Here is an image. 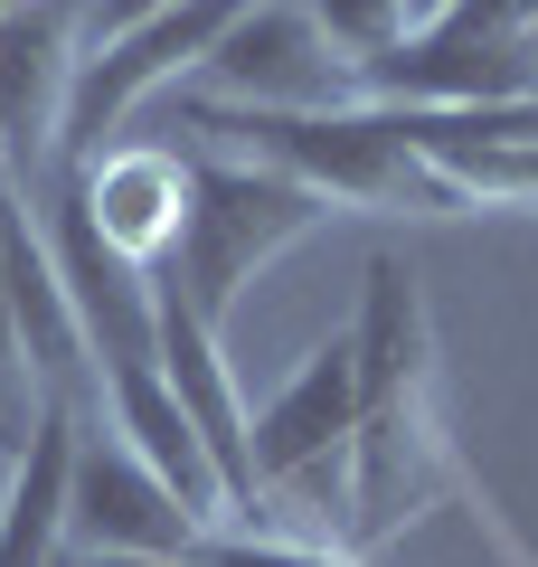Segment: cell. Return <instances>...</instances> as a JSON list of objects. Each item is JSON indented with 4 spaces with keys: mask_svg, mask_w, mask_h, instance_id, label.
Listing matches in <instances>:
<instances>
[{
    "mask_svg": "<svg viewBox=\"0 0 538 567\" xmlns=\"http://www.w3.org/2000/svg\"><path fill=\"white\" fill-rule=\"evenodd\" d=\"M58 567H76V558H58Z\"/></svg>",
    "mask_w": 538,
    "mask_h": 567,
    "instance_id": "obj_22",
    "label": "cell"
},
{
    "mask_svg": "<svg viewBox=\"0 0 538 567\" xmlns=\"http://www.w3.org/2000/svg\"><path fill=\"white\" fill-rule=\"evenodd\" d=\"M519 95H538V48L529 39L406 29L387 58L359 66V104H435V114H473V104H519Z\"/></svg>",
    "mask_w": 538,
    "mask_h": 567,
    "instance_id": "obj_9",
    "label": "cell"
},
{
    "mask_svg": "<svg viewBox=\"0 0 538 567\" xmlns=\"http://www.w3.org/2000/svg\"><path fill=\"white\" fill-rule=\"evenodd\" d=\"M350 360H359V406L435 388V312H425V284H416V265H406L397 246L369 256L359 322H350Z\"/></svg>",
    "mask_w": 538,
    "mask_h": 567,
    "instance_id": "obj_10",
    "label": "cell"
},
{
    "mask_svg": "<svg viewBox=\"0 0 538 567\" xmlns=\"http://www.w3.org/2000/svg\"><path fill=\"white\" fill-rule=\"evenodd\" d=\"M199 511L179 502L133 445H123L104 416L76 425V464H66V548L95 558V548H133V558H189L199 539Z\"/></svg>",
    "mask_w": 538,
    "mask_h": 567,
    "instance_id": "obj_4",
    "label": "cell"
},
{
    "mask_svg": "<svg viewBox=\"0 0 538 567\" xmlns=\"http://www.w3.org/2000/svg\"><path fill=\"white\" fill-rule=\"evenodd\" d=\"M76 181H85V208H95L104 246H123V256L152 275V265L170 256L179 218H189V162L142 142V152H95Z\"/></svg>",
    "mask_w": 538,
    "mask_h": 567,
    "instance_id": "obj_13",
    "label": "cell"
},
{
    "mask_svg": "<svg viewBox=\"0 0 538 567\" xmlns=\"http://www.w3.org/2000/svg\"><path fill=\"white\" fill-rule=\"evenodd\" d=\"M218 104H275V114H321V104H359V66L312 29L302 0H246L227 39L199 66Z\"/></svg>",
    "mask_w": 538,
    "mask_h": 567,
    "instance_id": "obj_5",
    "label": "cell"
},
{
    "mask_svg": "<svg viewBox=\"0 0 538 567\" xmlns=\"http://www.w3.org/2000/svg\"><path fill=\"white\" fill-rule=\"evenodd\" d=\"M0 10H20V0H0Z\"/></svg>",
    "mask_w": 538,
    "mask_h": 567,
    "instance_id": "obj_21",
    "label": "cell"
},
{
    "mask_svg": "<svg viewBox=\"0 0 538 567\" xmlns=\"http://www.w3.org/2000/svg\"><path fill=\"white\" fill-rule=\"evenodd\" d=\"M302 10H312V29H321L350 66L387 58V48L406 39V0H302Z\"/></svg>",
    "mask_w": 538,
    "mask_h": 567,
    "instance_id": "obj_14",
    "label": "cell"
},
{
    "mask_svg": "<svg viewBox=\"0 0 538 567\" xmlns=\"http://www.w3.org/2000/svg\"><path fill=\"white\" fill-rule=\"evenodd\" d=\"M104 425H114L123 445L142 454V464L161 473V483L179 492V502L199 511V520H227V492H218V464H208L199 425L179 416L170 379H161V360H133V369H104Z\"/></svg>",
    "mask_w": 538,
    "mask_h": 567,
    "instance_id": "obj_11",
    "label": "cell"
},
{
    "mask_svg": "<svg viewBox=\"0 0 538 567\" xmlns=\"http://www.w3.org/2000/svg\"><path fill=\"white\" fill-rule=\"evenodd\" d=\"M454 0H406V29H425V20H444Z\"/></svg>",
    "mask_w": 538,
    "mask_h": 567,
    "instance_id": "obj_18",
    "label": "cell"
},
{
    "mask_svg": "<svg viewBox=\"0 0 538 567\" xmlns=\"http://www.w3.org/2000/svg\"><path fill=\"white\" fill-rule=\"evenodd\" d=\"M0 275H10V312H20V350H29L39 398L104 416V369L85 350V322L66 303V284H58V256H48L39 218H29V189H10V181H0Z\"/></svg>",
    "mask_w": 538,
    "mask_h": 567,
    "instance_id": "obj_8",
    "label": "cell"
},
{
    "mask_svg": "<svg viewBox=\"0 0 538 567\" xmlns=\"http://www.w3.org/2000/svg\"><path fill=\"white\" fill-rule=\"evenodd\" d=\"M29 445V435H20V425H10V416H0V454H20Z\"/></svg>",
    "mask_w": 538,
    "mask_h": 567,
    "instance_id": "obj_19",
    "label": "cell"
},
{
    "mask_svg": "<svg viewBox=\"0 0 538 567\" xmlns=\"http://www.w3.org/2000/svg\"><path fill=\"white\" fill-rule=\"evenodd\" d=\"M39 199H48L39 237H48V256H58V284H66V303H76V322H85L95 369L152 360V275H142L123 246H104V227H95V208H85L76 171H58Z\"/></svg>",
    "mask_w": 538,
    "mask_h": 567,
    "instance_id": "obj_7",
    "label": "cell"
},
{
    "mask_svg": "<svg viewBox=\"0 0 538 567\" xmlns=\"http://www.w3.org/2000/svg\"><path fill=\"white\" fill-rule=\"evenodd\" d=\"M359 435V360L350 331L302 350V369L246 416V454H256V492H312L321 473H350Z\"/></svg>",
    "mask_w": 538,
    "mask_h": 567,
    "instance_id": "obj_6",
    "label": "cell"
},
{
    "mask_svg": "<svg viewBox=\"0 0 538 567\" xmlns=\"http://www.w3.org/2000/svg\"><path fill=\"white\" fill-rule=\"evenodd\" d=\"M321 218H340V208L321 199V189H302L293 171L246 162V152H227V162L199 152V162H189V218H179L170 256L152 265V284H170L199 322H227V312L246 303V284L275 256H293Z\"/></svg>",
    "mask_w": 538,
    "mask_h": 567,
    "instance_id": "obj_2",
    "label": "cell"
},
{
    "mask_svg": "<svg viewBox=\"0 0 538 567\" xmlns=\"http://www.w3.org/2000/svg\"><path fill=\"white\" fill-rule=\"evenodd\" d=\"M0 181H10V171H0Z\"/></svg>",
    "mask_w": 538,
    "mask_h": 567,
    "instance_id": "obj_23",
    "label": "cell"
},
{
    "mask_svg": "<svg viewBox=\"0 0 538 567\" xmlns=\"http://www.w3.org/2000/svg\"><path fill=\"white\" fill-rule=\"evenodd\" d=\"M529 48H538V20H529Z\"/></svg>",
    "mask_w": 538,
    "mask_h": 567,
    "instance_id": "obj_20",
    "label": "cell"
},
{
    "mask_svg": "<svg viewBox=\"0 0 538 567\" xmlns=\"http://www.w3.org/2000/svg\"><path fill=\"white\" fill-rule=\"evenodd\" d=\"M39 379H29V350H20V312H10V275H0V416L29 435V416H39Z\"/></svg>",
    "mask_w": 538,
    "mask_h": 567,
    "instance_id": "obj_15",
    "label": "cell"
},
{
    "mask_svg": "<svg viewBox=\"0 0 538 567\" xmlns=\"http://www.w3.org/2000/svg\"><path fill=\"white\" fill-rule=\"evenodd\" d=\"M189 133H227L246 142V162L293 171L302 189H321L331 208H359V218H463L454 181L406 142L397 104H321V114H275V104H189Z\"/></svg>",
    "mask_w": 538,
    "mask_h": 567,
    "instance_id": "obj_1",
    "label": "cell"
},
{
    "mask_svg": "<svg viewBox=\"0 0 538 567\" xmlns=\"http://www.w3.org/2000/svg\"><path fill=\"white\" fill-rule=\"evenodd\" d=\"M152 10H170V0H85V39H114V29L152 20Z\"/></svg>",
    "mask_w": 538,
    "mask_h": 567,
    "instance_id": "obj_16",
    "label": "cell"
},
{
    "mask_svg": "<svg viewBox=\"0 0 538 567\" xmlns=\"http://www.w3.org/2000/svg\"><path fill=\"white\" fill-rule=\"evenodd\" d=\"M76 58H85V0H20V10H0V171H10V189L58 181Z\"/></svg>",
    "mask_w": 538,
    "mask_h": 567,
    "instance_id": "obj_3",
    "label": "cell"
},
{
    "mask_svg": "<svg viewBox=\"0 0 538 567\" xmlns=\"http://www.w3.org/2000/svg\"><path fill=\"white\" fill-rule=\"evenodd\" d=\"M76 558V548H66ZM76 567H189V558H133V548H95V558H76Z\"/></svg>",
    "mask_w": 538,
    "mask_h": 567,
    "instance_id": "obj_17",
    "label": "cell"
},
{
    "mask_svg": "<svg viewBox=\"0 0 538 567\" xmlns=\"http://www.w3.org/2000/svg\"><path fill=\"white\" fill-rule=\"evenodd\" d=\"M76 425H85V406H58V398L29 416V445L10 454V483H0V567H58L66 558V464H76Z\"/></svg>",
    "mask_w": 538,
    "mask_h": 567,
    "instance_id": "obj_12",
    "label": "cell"
}]
</instances>
